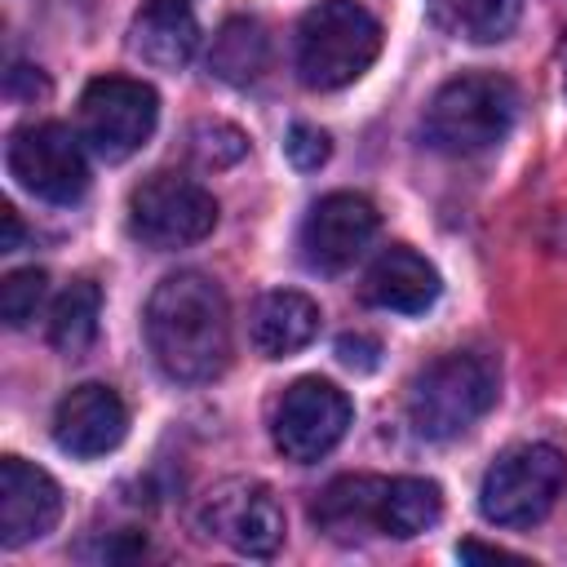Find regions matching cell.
<instances>
[{"instance_id": "6da1fadb", "label": "cell", "mask_w": 567, "mask_h": 567, "mask_svg": "<svg viewBox=\"0 0 567 567\" xmlns=\"http://www.w3.org/2000/svg\"><path fill=\"white\" fill-rule=\"evenodd\" d=\"M146 346L164 377L182 385L217 381L230 363V306L204 270H177L146 301Z\"/></svg>"}, {"instance_id": "7a4b0ae2", "label": "cell", "mask_w": 567, "mask_h": 567, "mask_svg": "<svg viewBox=\"0 0 567 567\" xmlns=\"http://www.w3.org/2000/svg\"><path fill=\"white\" fill-rule=\"evenodd\" d=\"M518 115V89L496 71L452 75L425 106L421 137L439 155H483L505 142Z\"/></svg>"}, {"instance_id": "3957f363", "label": "cell", "mask_w": 567, "mask_h": 567, "mask_svg": "<svg viewBox=\"0 0 567 567\" xmlns=\"http://www.w3.org/2000/svg\"><path fill=\"white\" fill-rule=\"evenodd\" d=\"M377 53L381 22L359 0H319L297 22V75L306 89H346L377 62Z\"/></svg>"}, {"instance_id": "277c9868", "label": "cell", "mask_w": 567, "mask_h": 567, "mask_svg": "<svg viewBox=\"0 0 567 567\" xmlns=\"http://www.w3.org/2000/svg\"><path fill=\"white\" fill-rule=\"evenodd\" d=\"M496 368L487 354L452 350L421 368L408 385V421L421 439H456L478 425L496 403Z\"/></svg>"}, {"instance_id": "5b68a950", "label": "cell", "mask_w": 567, "mask_h": 567, "mask_svg": "<svg viewBox=\"0 0 567 567\" xmlns=\"http://www.w3.org/2000/svg\"><path fill=\"white\" fill-rule=\"evenodd\" d=\"M567 487V456L549 443L505 447L478 487V509L496 527H532L540 523Z\"/></svg>"}, {"instance_id": "8992f818", "label": "cell", "mask_w": 567, "mask_h": 567, "mask_svg": "<svg viewBox=\"0 0 567 567\" xmlns=\"http://www.w3.org/2000/svg\"><path fill=\"white\" fill-rule=\"evenodd\" d=\"M213 226H217V199L182 173H151L128 195V230L155 252L190 248L208 239Z\"/></svg>"}, {"instance_id": "52a82bcc", "label": "cell", "mask_w": 567, "mask_h": 567, "mask_svg": "<svg viewBox=\"0 0 567 567\" xmlns=\"http://www.w3.org/2000/svg\"><path fill=\"white\" fill-rule=\"evenodd\" d=\"M159 120V97L133 75H97L80 93V133L106 164L137 155Z\"/></svg>"}, {"instance_id": "ba28073f", "label": "cell", "mask_w": 567, "mask_h": 567, "mask_svg": "<svg viewBox=\"0 0 567 567\" xmlns=\"http://www.w3.org/2000/svg\"><path fill=\"white\" fill-rule=\"evenodd\" d=\"M4 168L27 195L44 204H75L89 190L84 146L66 124H53V120L18 128L4 146Z\"/></svg>"}, {"instance_id": "9c48e42d", "label": "cell", "mask_w": 567, "mask_h": 567, "mask_svg": "<svg viewBox=\"0 0 567 567\" xmlns=\"http://www.w3.org/2000/svg\"><path fill=\"white\" fill-rule=\"evenodd\" d=\"M350 416H354V408H350L346 390H337L323 377H297L275 403L270 439L288 461L315 465L346 439Z\"/></svg>"}, {"instance_id": "30bf717a", "label": "cell", "mask_w": 567, "mask_h": 567, "mask_svg": "<svg viewBox=\"0 0 567 567\" xmlns=\"http://www.w3.org/2000/svg\"><path fill=\"white\" fill-rule=\"evenodd\" d=\"M199 527L248 558H270L284 545V509L257 478H226L199 505Z\"/></svg>"}, {"instance_id": "8fae6325", "label": "cell", "mask_w": 567, "mask_h": 567, "mask_svg": "<svg viewBox=\"0 0 567 567\" xmlns=\"http://www.w3.org/2000/svg\"><path fill=\"white\" fill-rule=\"evenodd\" d=\"M377 230H381V213L372 208V199L354 190H332L301 221V257L310 270L337 275L368 252Z\"/></svg>"}, {"instance_id": "7c38bea8", "label": "cell", "mask_w": 567, "mask_h": 567, "mask_svg": "<svg viewBox=\"0 0 567 567\" xmlns=\"http://www.w3.org/2000/svg\"><path fill=\"white\" fill-rule=\"evenodd\" d=\"M124 434H128V408L102 381H84L66 390L53 408V443L66 456H80V461L106 456L124 443Z\"/></svg>"}, {"instance_id": "4fadbf2b", "label": "cell", "mask_w": 567, "mask_h": 567, "mask_svg": "<svg viewBox=\"0 0 567 567\" xmlns=\"http://www.w3.org/2000/svg\"><path fill=\"white\" fill-rule=\"evenodd\" d=\"M62 518V487L53 474L22 456L0 461V545L18 549L27 540H40Z\"/></svg>"}, {"instance_id": "5bb4252c", "label": "cell", "mask_w": 567, "mask_h": 567, "mask_svg": "<svg viewBox=\"0 0 567 567\" xmlns=\"http://www.w3.org/2000/svg\"><path fill=\"white\" fill-rule=\"evenodd\" d=\"M385 505H390V478L341 474L315 496L310 518L328 540L350 545L363 536H385Z\"/></svg>"}, {"instance_id": "9a60e30c", "label": "cell", "mask_w": 567, "mask_h": 567, "mask_svg": "<svg viewBox=\"0 0 567 567\" xmlns=\"http://www.w3.org/2000/svg\"><path fill=\"white\" fill-rule=\"evenodd\" d=\"M439 292H443L439 270L408 244L381 248V257L363 275V301L394 315H425L439 301Z\"/></svg>"}, {"instance_id": "2e32d148", "label": "cell", "mask_w": 567, "mask_h": 567, "mask_svg": "<svg viewBox=\"0 0 567 567\" xmlns=\"http://www.w3.org/2000/svg\"><path fill=\"white\" fill-rule=\"evenodd\" d=\"M195 44H199V22L186 0H146L133 13L128 49L142 62L159 71H182L195 58Z\"/></svg>"}, {"instance_id": "e0dca14e", "label": "cell", "mask_w": 567, "mask_h": 567, "mask_svg": "<svg viewBox=\"0 0 567 567\" xmlns=\"http://www.w3.org/2000/svg\"><path fill=\"white\" fill-rule=\"evenodd\" d=\"M319 332V306L297 288H275L257 297L248 315V341L261 359H288L301 346H310Z\"/></svg>"}, {"instance_id": "ac0fdd59", "label": "cell", "mask_w": 567, "mask_h": 567, "mask_svg": "<svg viewBox=\"0 0 567 567\" xmlns=\"http://www.w3.org/2000/svg\"><path fill=\"white\" fill-rule=\"evenodd\" d=\"M270 66V35L257 18H230L221 22V31L213 35V49H208V71L221 80V84H252L261 80V71Z\"/></svg>"}, {"instance_id": "d6986e66", "label": "cell", "mask_w": 567, "mask_h": 567, "mask_svg": "<svg viewBox=\"0 0 567 567\" xmlns=\"http://www.w3.org/2000/svg\"><path fill=\"white\" fill-rule=\"evenodd\" d=\"M425 9L443 35L470 44H496L518 27L523 0H425Z\"/></svg>"}, {"instance_id": "ffe728a7", "label": "cell", "mask_w": 567, "mask_h": 567, "mask_svg": "<svg viewBox=\"0 0 567 567\" xmlns=\"http://www.w3.org/2000/svg\"><path fill=\"white\" fill-rule=\"evenodd\" d=\"M97 315H102V292L93 279H75L58 292L49 306V346L62 354H84L97 337Z\"/></svg>"}, {"instance_id": "44dd1931", "label": "cell", "mask_w": 567, "mask_h": 567, "mask_svg": "<svg viewBox=\"0 0 567 567\" xmlns=\"http://www.w3.org/2000/svg\"><path fill=\"white\" fill-rule=\"evenodd\" d=\"M439 518H443V487H439L434 478H412V474L390 478L385 536H394V540H412V536L430 532Z\"/></svg>"}, {"instance_id": "7402d4cb", "label": "cell", "mask_w": 567, "mask_h": 567, "mask_svg": "<svg viewBox=\"0 0 567 567\" xmlns=\"http://www.w3.org/2000/svg\"><path fill=\"white\" fill-rule=\"evenodd\" d=\"M190 155L204 168H230L248 155V137H244V128H235L226 120H199L190 128Z\"/></svg>"}, {"instance_id": "603a6c76", "label": "cell", "mask_w": 567, "mask_h": 567, "mask_svg": "<svg viewBox=\"0 0 567 567\" xmlns=\"http://www.w3.org/2000/svg\"><path fill=\"white\" fill-rule=\"evenodd\" d=\"M44 292H49V275L27 266V270H9L4 284H0V315L9 328H27L35 319V310L44 306Z\"/></svg>"}, {"instance_id": "cb8c5ba5", "label": "cell", "mask_w": 567, "mask_h": 567, "mask_svg": "<svg viewBox=\"0 0 567 567\" xmlns=\"http://www.w3.org/2000/svg\"><path fill=\"white\" fill-rule=\"evenodd\" d=\"M284 155H288V164H292V168L315 173L319 164H328L332 142H328V133H323V128H315V124H292V128H288V137H284Z\"/></svg>"}, {"instance_id": "d4e9b609", "label": "cell", "mask_w": 567, "mask_h": 567, "mask_svg": "<svg viewBox=\"0 0 567 567\" xmlns=\"http://www.w3.org/2000/svg\"><path fill=\"white\" fill-rule=\"evenodd\" d=\"M337 359H341V368H350V372H372V368L381 363V346H377L372 337H363V332H346V337L337 341Z\"/></svg>"}, {"instance_id": "484cf974", "label": "cell", "mask_w": 567, "mask_h": 567, "mask_svg": "<svg viewBox=\"0 0 567 567\" xmlns=\"http://www.w3.org/2000/svg\"><path fill=\"white\" fill-rule=\"evenodd\" d=\"M9 93H13V97H18V93H27V97H44L49 84H44V75H40L35 66H13V71H9Z\"/></svg>"}, {"instance_id": "4316f807", "label": "cell", "mask_w": 567, "mask_h": 567, "mask_svg": "<svg viewBox=\"0 0 567 567\" xmlns=\"http://www.w3.org/2000/svg\"><path fill=\"white\" fill-rule=\"evenodd\" d=\"M0 221H4V235H0V252H13L18 244H22V221H18V213L4 204L0 208Z\"/></svg>"}, {"instance_id": "83f0119b", "label": "cell", "mask_w": 567, "mask_h": 567, "mask_svg": "<svg viewBox=\"0 0 567 567\" xmlns=\"http://www.w3.org/2000/svg\"><path fill=\"white\" fill-rule=\"evenodd\" d=\"M461 558H514V563H523L514 549H501V545H478V540H461V549H456Z\"/></svg>"}, {"instance_id": "f1b7e54d", "label": "cell", "mask_w": 567, "mask_h": 567, "mask_svg": "<svg viewBox=\"0 0 567 567\" xmlns=\"http://www.w3.org/2000/svg\"><path fill=\"white\" fill-rule=\"evenodd\" d=\"M563 93H567V71H563Z\"/></svg>"}]
</instances>
